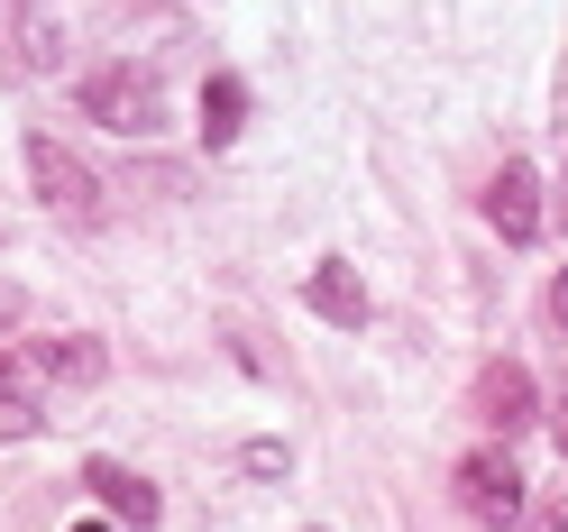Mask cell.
Returning a JSON list of instances; mask_svg holds the SVG:
<instances>
[{
    "instance_id": "cell-13",
    "label": "cell",
    "mask_w": 568,
    "mask_h": 532,
    "mask_svg": "<svg viewBox=\"0 0 568 532\" xmlns=\"http://www.w3.org/2000/svg\"><path fill=\"white\" fill-rule=\"evenodd\" d=\"M541 532H568V486H559L550 505H541Z\"/></svg>"
},
{
    "instance_id": "cell-17",
    "label": "cell",
    "mask_w": 568,
    "mask_h": 532,
    "mask_svg": "<svg viewBox=\"0 0 568 532\" xmlns=\"http://www.w3.org/2000/svg\"><path fill=\"white\" fill-rule=\"evenodd\" d=\"M74 532H111V523H74Z\"/></svg>"
},
{
    "instance_id": "cell-12",
    "label": "cell",
    "mask_w": 568,
    "mask_h": 532,
    "mask_svg": "<svg viewBox=\"0 0 568 532\" xmlns=\"http://www.w3.org/2000/svg\"><path fill=\"white\" fill-rule=\"evenodd\" d=\"M550 331H559V340H568V267H559V275H550Z\"/></svg>"
},
{
    "instance_id": "cell-14",
    "label": "cell",
    "mask_w": 568,
    "mask_h": 532,
    "mask_svg": "<svg viewBox=\"0 0 568 532\" xmlns=\"http://www.w3.org/2000/svg\"><path fill=\"white\" fill-rule=\"evenodd\" d=\"M550 432H559V450H568V385H559V404H550Z\"/></svg>"
},
{
    "instance_id": "cell-1",
    "label": "cell",
    "mask_w": 568,
    "mask_h": 532,
    "mask_svg": "<svg viewBox=\"0 0 568 532\" xmlns=\"http://www.w3.org/2000/svg\"><path fill=\"white\" fill-rule=\"evenodd\" d=\"M74 101H83V120L111 129V138H156L165 129V92H156V74H138V64H92Z\"/></svg>"
},
{
    "instance_id": "cell-3",
    "label": "cell",
    "mask_w": 568,
    "mask_h": 532,
    "mask_svg": "<svg viewBox=\"0 0 568 532\" xmlns=\"http://www.w3.org/2000/svg\"><path fill=\"white\" fill-rule=\"evenodd\" d=\"M458 505H468L486 532H514L523 523V469H514V459H505V441H486V450H468V459H458Z\"/></svg>"
},
{
    "instance_id": "cell-15",
    "label": "cell",
    "mask_w": 568,
    "mask_h": 532,
    "mask_svg": "<svg viewBox=\"0 0 568 532\" xmlns=\"http://www.w3.org/2000/svg\"><path fill=\"white\" fill-rule=\"evenodd\" d=\"M19 322V285H0V331H10Z\"/></svg>"
},
{
    "instance_id": "cell-16",
    "label": "cell",
    "mask_w": 568,
    "mask_h": 532,
    "mask_svg": "<svg viewBox=\"0 0 568 532\" xmlns=\"http://www.w3.org/2000/svg\"><path fill=\"white\" fill-rule=\"evenodd\" d=\"M10 385H19V359H10V349H0V395H10Z\"/></svg>"
},
{
    "instance_id": "cell-10",
    "label": "cell",
    "mask_w": 568,
    "mask_h": 532,
    "mask_svg": "<svg viewBox=\"0 0 568 532\" xmlns=\"http://www.w3.org/2000/svg\"><path fill=\"white\" fill-rule=\"evenodd\" d=\"M28 432H38V404L10 385V395H0V441H28Z\"/></svg>"
},
{
    "instance_id": "cell-7",
    "label": "cell",
    "mask_w": 568,
    "mask_h": 532,
    "mask_svg": "<svg viewBox=\"0 0 568 532\" xmlns=\"http://www.w3.org/2000/svg\"><path fill=\"white\" fill-rule=\"evenodd\" d=\"M83 486L101 495V514H120V523H138V532L156 523V486L138 478V469H120V459H92V469H83Z\"/></svg>"
},
{
    "instance_id": "cell-11",
    "label": "cell",
    "mask_w": 568,
    "mask_h": 532,
    "mask_svg": "<svg viewBox=\"0 0 568 532\" xmlns=\"http://www.w3.org/2000/svg\"><path fill=\"white\" fill-rule=\"evenodd\" d=\"M239 459H247V478H284V469H294V450H284V441H247Z\"/></svg>"
},
{
    "instance_id": "cell-18",
    "label": "cell",
    "mask_w": 568,
    "mask_h": 532,
    "mask_svg": "<svg viewBox=\"0 0 568 532\" xmlns=\"http://www.w3.org/2000/svg\"><path fill=\"white\" fill-rule=\"evenodd\" d=\"M303 532H322V523H303Z\"/></svg>"
},
{
    "instance_id": "cell-4",
    "label": "cell",
    "mask_w": 568,
    "mask_h": 532,
    "mask_svg": "<svg viewBox=\"0 0 568 532\" xmlns=\"http://www.w3.org/2000/svg\"><path fill=\"white\" fill-rule=\"evenodd\" d=\"M477 422L486 432H523V422H541V385H531V368L523 359H495L486 377H477Z\"/></svg>"
},
{
    "instance_id": "cell-6",
    "label": "cell",
    "mask_w": 568,
    "mask_h": 532,
    "mask_svg": "<svg viewBox=\"0 0 568 532\" xmlns=\"http://www.w3.org/2000/svg\"><path fill=\"white\" fill-rule=\"evenodd\" d=\"M303 303L322 312V322H339V331H358V322H367V285H358V267H348V258H322V267H312Z\"/></svg>"
},
{
    "instance_id": "cell-5",
    "label": "cell",
    "mask_w": 568,
    "mask_h": 532,
    "mask_svg": "<svg viewBox=\"0 0 568 532\" xmlns=\"http://www.w3.org/2000/svg\"><path fill=\"white\" fill-rule=\"evenodd\" d=\"M486 221L505 230L514 248H523V239H541V174H531V165H505V174L486 184Z\"/></svg>"
},
{
    "instance_id": "cell-8",
    "label": "cell",
    "mask_w": 568,
    "mask_h": 532,
    "mask_svg": "<svg viewBox=\"0 0 568 532\" xmlns=\"http://www.w3.org/2000/svg\"><path fill=\"white\" fill-rule=\"evenodd\" d=\"M239 129H247V83L239 74H211L202 83V138H211V148H230Z\"/></svg>"
},
{
    "instance_id": "cell-2",
    "label": "cell",
    "mask_w": 568,
    "mask_h": 532,
    "mask_svg": "<svg viewBox=\"0 0 568 532\" xmlns=\"http://www.w3.org/2000/svg\"><path fill=\"white\" fill-rule=\"evenodd\" d=\"M28 184H38V202L55 211V221H101V184H92V165L64 148L55 129L28 138Z\"/></svg>"
},
{
    "instance_id": "cell-9",
    "label": "cell",
    "mask_w": 568,
    "mask_h": 532,
    "mask_svg": "<svg viewBox=\"0 0 568 532\" xmlns=\"http://www.w3.org/2000/svg\"><path fill=\"white\" fill-rule=\"evenodd\" d=\"M28 359H38L47 377H64V385H92L101 377V340H38Z\"/></svg>"
}]
</instances>
